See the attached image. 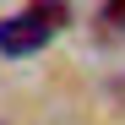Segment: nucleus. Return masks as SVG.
Returning a JSON list of instances; mask_svg holds the SVG:
<instances>
[{"instance_id": "f257e3e1", "label": "nucleus", "mask_w": 125, "mask_h": 125, "mask_svg": "<svg viewBox=\"0 0 125 125\" xmlns=\"http://www.w3.org/2000/svg\"><path fill=\"white\" fill-rule=\"evenodd\" d=\"M49 33H54V27H44L33 11H22V16H6V22H0V54H6V60L38 54V49L49 44Z\"/></svg>"}, {"instance_id": "7ed1b4c3", "label": "nucleus", "mask_w": 125, "mask_h": 125, "mask_svg": "<svg viewBox=\"0 0 125 125\" xmlns=\"http://www.w3.org/2000/svg\"><path fill=\"white\" fill-rule=\"evenodd\" d=\"M103 22H109V27H125V0H103Z\"/></svg>"}, {"instance_id": "f03ea898", "label": "nucleus", "mask_w": 125, "mask_h": 125, "mask_svg": "<svg viewBox=\"0 0 125 125\" xmlns=\"http://www.w3.org/2000/svg\"><path fill=\"white\" fill-rule=\"evenodd\" d=\"M27 11H33L44 27H65V22H71V6H65V0H33Z\"/></svg>"}]
</instances>
